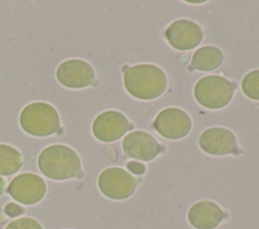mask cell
<instances>
[{"instance_id":"1","label":"cell","mask_w":259,"mask_h":229,"mask_svg":"<svg viewBox=\"0 0 259 229\" xmlns=\"http://www.w3.org/2000/svg\"><path fill=\"white\" fill-rule=\"evenodd\" d=\"M167 76L158 66L140 64L126 68L123 74V85L133 97L140 100H153L166 90Z\"/></svg>"},{"instance_id":"2","label":"cell","mask_w":259,"mask_h":229,"mask_svg":"<svg viewBox=\"0 0 259 229\" xmlns=\"http://www.w3.org/2000/svg\"><path fill=\"white\" fill-rule=\"evenodd\" d=\"M37 165L47 178L63 181L80 177L81 160L78 153L68 145L53 144L41 150Z\"/></svg>"},{"instance_id":"3","label":"cell","mask_w":259,"mask_h":229,"mask_svg":"<svg viewBox=\"0 0 259 229\" xmlns=\"http://www.w3.org/2000/svg\"><path fill=\"white\" fill-rule=\"evenodd\" d=\"M19 123L27 134L37 137L54 134L61 125L58 111L46 102H32L26 105L20 112Z\"/></svg>"},{"instance_id":"4","label":"cell","mask_w":259,"mask_h":229,"mask_svg":"<svg viewBox=\"0 0 259 229\" xmlns=\"http://www.w3.org/2000/svg\"><path fill=\"white\" fill-rule=\"evenodd\" d=\"M235 88V84L226 78L209 75L196 82L193 95L201 106L208 109H221L232 101Z\"/></svg>"},{"instance_id":"5","label":"cell","mask_w":259,"mask_h":229,"mask_svg":"<svg viewBox=\"0 0 259 229\" xmlns=\"http://www.w3.org/2000/svg\"><path fill=\"white\" fill-rule=\"evenodd\" d=\"M138 179L121 167H108L102 170L98 177V188L107 198L112 200H124L136 191Z\"/></svg>"},{"instance_id":"6","label":"cell","mask_w":259,"mask_h":229,"mask_svg":"<svg viewBox=\"0 0 259 229\" xmlns=\"http://www.w3.org/2000/svg\"><path fill=\"white\" fill-rule=\"evenodd\" d=\"M153 126L161 136L167 139H180L189 133L192 122L184 110L168 107L156 116Z\"/></svg>"},{"instance_id":"7","label":"cell","mask_w":259,"mask_h":229,"mask_svg":"<svg viewBox=\"0 0 259 229\" xmlns=\"http://www.w3.org/2000/svg\"><path fill=\"white\" fill-rule=\"evenodd\" d=\"M133 128L134 125L125 115L116 110H107L100 113L92 123L94 137L102 142L115 141Z\"/></svg>"},{"instance_id":"8","label":"cell","mask_w":259,"mask_h":229,"mask_svg":"<svg viewBox=\"0 0 259 229\" xmlns=\"http://www.w3.org/2000/svg\"><path fill=\"white\" fill-rule=\"evenodd\" d=\"M56 77L58 82L67 88L82 89L94 84L95 72L88 62L71 59L60 64Z\"/></svg>"},{"instance_id":"9","label":"cell","mask_w":259,"mask_h":229,"mask_svg":"<svg viewBox=\"0 0 259 229\" xmlns=\"http://www.w3.org/2000/svg\"><path fill=\"white\" fill-rule=\"evenodd\" d=\"M45 181L37 175L24 173L16 176L8 186V193L16 202L24 205L38 203L46 195Z\"/></svg>"},{"instance_id":"10","label":"cell","mask_w":259,"mask_h":229,"mask_svg":"<svg viewBox=\"0 0 259 229\" xmlns=\"http://www.w3.org/2000/svg\"><path fill=\"white\" fill-rule=\"evenodd\" d=\"M165 36L173 48L177 50H189L201 42L203 33L201 27L194 21L178 19L167 27Z\"/></svg>"},{"instance_id":"11","label":"cell","mask_w":259,"mask_h":229,"mask_svg":"<svg viewBox=\"0 0 259 229\" xmlns=\"http://www.w3.org/2000/svg\"><path fill=\"white\" fill-rule=\"evenodd\" d=\"M198 145L202 151L211 155H227L239 152L234 132L225 127L205 129L198 138Z\"/></svg>"},{"instance_id":"12","label":"cell","mask_w":259,"mask_h":229,"mask_svg":"<svg viewBox=\"0 0 259 229\" xmlns=\"http://www.w3.org/2000/svg\"><path fill=\"white\" fill-rule=\"evenodd\" d=\"M121 145L126 156L143 161L154 159L163 150L154 136L142 130H136L125 135Z\"/></svg>"},{"instance_id":"13","label":"cell","mask_w":259,"mask_h":229,"mask_svg":"<svg viewBox=\"0 0 259 229\" xmlns=\"http://www.w3.org/2000/svg\"><path fill=\"white\" fill-rule=\"evenodd\" d=\"M224 218L225 213L221 207L209 200L194 203L187 212L188 222L195 229H214Z\"/></svg>"},{"instance_id":"14","label":"cell","mask_w":259,"mask_h":229,"mask_svg":"<svg viewBox=\"0 0 259 229\" xmlns=\"http://www.w3.org/2000/svg\"><path fill=\"white\" fill-rule=\"evenodd\" d=\"M223 60V52L220 48L212 45H205L194 51L189 69L209 72L218 69L222 65Z\"/></svg>"},{"instance_id":"15","label":"cell","mask_w":259,"mask_h":229,"mask_svg":"<svg viewBox=\"0 0 259 229\" xmlns=\"http://www.w3.org/2000/svg\"><path fill=\"white\" fill-rule=\"evenodd\" d=\"M21 153L11 145L0 143V176H11L22 165Z\"/></svg>"},{"instance_id":"16","label":"cell","mask_w":259,"mask_h":229,"mask_svg":"<svg viewBox=\"0 0 259 229\" xmlns=\"http://www.w3.org/2000/svg\"><path fill=\"white\" fill-rule=\"evenodd\" d=\"M241 88L248 98L259 101V69L249 72L243 78Z\"/></svg>"},{"instance_id":"17","label":"cell","mask_w":259,"mask_h":229,"mask_svg":"<svg viewBox=\"0 0 259 229\" xmlns=\"http://www.w3.org/2000/svg\"><path fill=\"white\" fill-rule=\"evenodd\" d=\"M5 229H42V227L33 218L21 217L11 221Z\"/></svg>"},{"instance_id":"18","label":"cell","mask_w":259,"mask_h":229,"mask_svg":"<svg viewBox=\"0 0 259 229\" xmlns=\"http://www.w3.org/2000/svg\"><path fill=\"white\" fill-rule=\"evenodd\" d=\"M5 213L10 217H16L23 213V208L15 203H8L4 208Z\"/></svg>"},{"instance_id":"19","label":"cell","mask_w":259,"mask_h":229,"mask_svg":"<svg viewBox=\"0 0 259 229\" xmlns=\"http://www.w3.org/2000/svg\"><path fill=\"white\" fill-rule=\"evenodd\" d=\"M126 167L130 171H132L135 175H143L146 171L145 164L139 161H128Z\"/></svg>"},{"instance_id":"20","label":"cell","mask_w":259,"mask_h":229,"mask_svg":"<svg viewBox=\"0 0 259 229\" xmlns=\"http://www.w3.org/2000/svg\"><path fill=\"white\" fill-rule=\"evenodd\" d=\"M4 186H5V181L0 178V194L2 193V191L4 189Z\"/></svg>"}]
</instances>
